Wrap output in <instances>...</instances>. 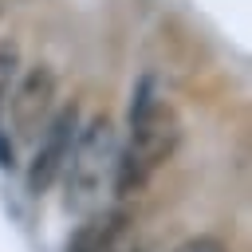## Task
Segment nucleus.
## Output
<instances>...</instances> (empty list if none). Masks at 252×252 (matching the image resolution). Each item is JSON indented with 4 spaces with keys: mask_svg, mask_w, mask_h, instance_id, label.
Wrapping results in <instances>:
<instances>
[{
    "mask_svg": "<svg viewBox=\"0 0 252 252\" xmlns=\"http://www.w3.org/2000/svg\"><path fill=\"white\" fill-rule=\"evenodd\" d=\"M0 165L4 169H12L16 165V146H12V138H8V130L0 126Z\"/></svg>",
    "mask_w": 252,
    "mask_h": 252,
    "instance_id": "nucleus-8",
    "label": "nucleus"
},
{
    "mask_svg": "<svg viewBox=\"0 0 252 252\" xmlns=\"http://www.w3.org/2000/svg\"><path fill=\"white\" fill-rule=\"evenodd\" d=\"M181 146V118L173 110V102L158 91L154 75H142L134 83L130 94V130H126V146L118 150L114 161V197H134L150 185V177L177 154Z\"/></svg>",
    "mask_w": 252,
    "mask_h": 252,
    "instance_id": "nucleus-1",
    "label": "nucleus"
},
{
    "mask_svg": "<svg viewBox=\"0 0 252 252\" xmlns=\"http://www.w3.org/2000/svg\"><path fill=\"white\" fill-rule=\"evenodd\" d=\"M55 87H59V79H55V71H51L47 63H32V67H24V71L12 79L4 114H8V122H12V130H16V138L32 142V138L47 126L51 106H55Z\"/></svg>",
    "mask_w": 252,
    "mask_h": 252,
    "instance_id": "nucleus-3",
    "label": "nucleus"
},
{
    "mask_svg": "<svg viewBox=\"0 0 252 252\" xmlns=\"http://www.w3.org/2000/svg\"><path fill=\"white\" fill-rule=\"evenodd\" d=\"M169 252H228V244H224L220 236H213V232H201V236L181 240V244H177V248H169Z\"/></svg>",
    "mask_w": 252,
    "mask_h": 252,
    "instance_id": "nucleus-7",
    "label": "nucleus"
},
{
    "mask_svg": "<svg viewBox=\"0 0 252 252\" xmlns=\"http://www.w3.org/2000/svg\"><path fill=\"white\" fill-rule=\"evenodd\" d=\"M130 232V217L122 209H91L83 213V224L71 232L63 252H114Z\"/></svg>",
    "mask_w": 252,
    "mask_h": 252,
    "instance_id": "nucleus-5",
    "label": "nucleus"
},
{
    "mask_svg": "<svg viewBox=\"0 0 252 252\" xmlns=\"http://www.w3.org/2000/svg\"><path fill=\"white\" fill-rule=\"evenodd\" d=\"M114 161H118V130H114V118L110 114H94L87 118L75 138H71V150H67V161H63V185H67V197H63V209L83 217L91 209L102 205V189L114 181Z\"/></svg>",
    "mask_w": 252,
    "mask_h": 252,
    "instance_id": "nucleus-2",
    "label": "nucleus"
},
{
    "mask_svg": "<svg viewBox=\"0 0 252 252\" xmlns=\"http://www.w3.org/2000/svg\"><path fill=\"white\" fill-rule=\"evenodd\" d=\"M75 130H79V106H75V102L59 106V110L47 118V126L39 130L43 138H39V146H35L32 161H28V173H24V185H28V193H32V197H43V193L59 181Z\"/></svg>",
    "mask_w": 252,
    "mask_h": 252,
    "instance_id": "nucleus-4",
    "label": "nucleus"
},
{
    "mask_svg": "<svg viewBox=\"0 0 252 252\" xmlns=\"http://www.w3.org/2000/svg\"><path fill=\"white\" fill-rule=\"evenodd\" d=\"M20 75V43L12 35H0V126H4V102H8V87Z\"/></svg>",
    "mask_w": 252,
    "mask_h": 252,
    "instance_id": "nucleus-6",
    "label": "nucleus"
}]
</instances>
